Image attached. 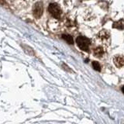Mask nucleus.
I'll list each match as a JSON object with an SVG mask.
<instances>
[{
  "label": "nucleus",
  "mask_w": 124,
  "mask_h": 124,
  "mask_svg": "<svg viewBox=\"0 0 124 124\" xmlns=\"http://www.w3.org/2000/svg\"><path fill=\"white\" fill-rule=\"evenodd\" d=\"M122 92H123V93H124V86L122 87Z\"/></svg>",
  "instance_id": "9d476101"
},
{
  "label": "nucleus",
  "mask_w": 124,
  "mask_h": 124,
  "mask_svg": "<svg viewBox=\"0 0 124 124\" xmlns=\"http://www.w3.org/2000/svg\"><path fill=\"white\" fill-rule=\"evenodd\" d=\"M62 38L67 41L68 44H73L74 40H73V38H72L71 36H70V35H67V34H64V35H62Z\"/></svg>",
  "instance_id": "6e6552de"
},
{
  "label": "nucleus",
  "mask_w": 124,
  "mask_h": 124,
  "mask_svg": "<svg viewBox=\"0 0 124 124\" xmlns=\"http://www.w3.org/2000/svg\"><path fill=\"white\" fill-rule=\"evenodd\" d=\"M77 45L78 46V47L84 51L88 52L89 50V45H90V40H88L87 37L79 36L76 39Z\"/></svg>",
  "instance_id": "f257e3e1"
},
{
  "label": "nucleus",
  "mask_w": 124,
  "mask_h": 124,
  "mask_svg": "<svg viewBox=\"0 0 124 124\" xmlns=\"http://www.w3.org/2000/svg\"><path fill=\"white\" fill-rule=\"evenodd\" d=\"M48 10L50 12V13L52 15V16H54L56 19H60L62 14V11L61 9V8L59 5H57V3H50L48 7Z\"/></svg>",
  "instance_id": "f03ea898"
},
{
  "label": "nucleus",
  "mask_w": 124,
  "mask_h": 124,
  "mask_svg": "<svg viewBox=\"0 0 124 124\" xmlns=\"http://www.w3.org/2000/svg\"><path fill=\"white\" fill-rule=\"evenodd\" d=\"M92 66L94 69L97 71H101V66L98 61H93L92 62Z\"/></svg>",
  "instance_id": "1a4fd4ad"
},
{
  "label": "nucleus",
  "mask_w": 124,
  "mask_h": 124,
  "mask_svg": "<svg viewBox=\"0 0 124 124\" xmlns=\"http://www.w3.org/2000/svg\"><path fill=\"white\" fill-rule=\"evenodd\" d=\"M113 62L117 68H122L123 66H124V56L116 55L113 57Z\"/></svg>",
  "instance_id": "20e7f679"
},
{
  "label": "nucleus",
  "mask_w": 124,
  "mask_h": 124,
  "mask_svg": "<svg viewBox=\"0 0 124 124\" xmlns=\"http://www.w3.org/2000/svg\"><path fill=\"white\" fill-rule=\"evenodd\" d=\"M98 37L101 40H107L108 39H109V37H110V33L108 32V30H103L99 33Z\"/></svg>",
  "instance_id": "39448f33"
},
{
  "label": "nucleus",
  "mask_w": 124,
  "mask_h": 124,
  "mask_svg": "<svg viewBox=\"0 0 124 124\" xmlns=\"http://www.w3.org/2000/svg\"><path fill=\"white\" fill-rule=\"evenodd\" d=\"M33 15L36 18H40L44 12V7H43L42 2H37L34 5L33 7Z\"/></svg>",
  "instance_id": "7ed1b4c3"
},
{
  "label": "nucleus",
  "mask_w": 124,
  "mask_h": 124,
  "mask_svg": "<svg viewBox=\"0 0 124 124\" xmlns=\"http://www.w3.org/2000/svg\"><path fill=\"white\" fill-rule=\"evenodd\" d=\"M105 54V51L102 47L101 46H98L97 48H95V50H94V55L96 57H102Z\"/></svg>",
  "instance_id": "423d86ee"
},
{
  "label": "nucleus",
  "mask_w": 124,
  "mask_h": 124,
  "mask_svg": "<svg viewBox=\"0 0 124 124\" xmlns=\"http://www.w3.org/2000/svg\"><path fill=\"white\" fill-rule=\"evenodd\" d=\"M112 27L116 29H118V30H123L124 29V19H120L119 21L118 22H116L113 23L112 25Z\"/></svg>",
  "instance_id": "0eeeda50"
}]
</instances>
